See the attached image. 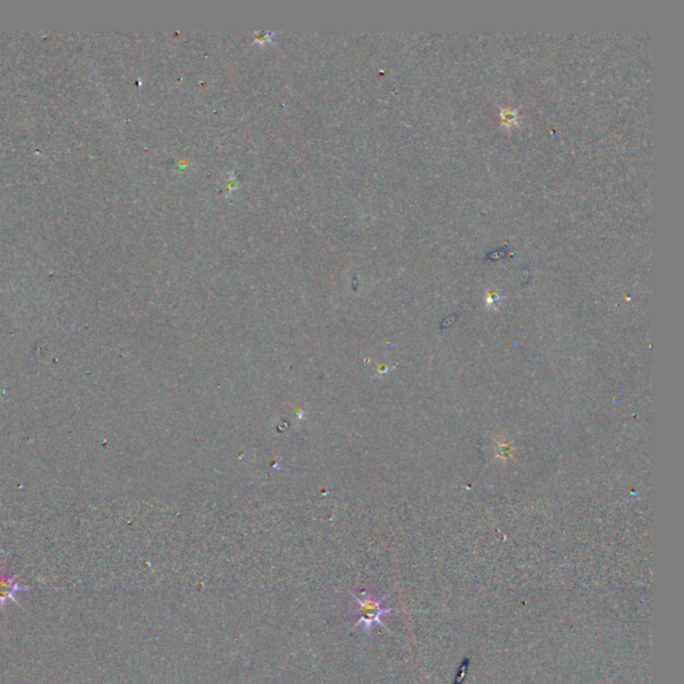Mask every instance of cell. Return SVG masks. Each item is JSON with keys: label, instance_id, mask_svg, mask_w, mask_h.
<instances>
[{"label": "cell", "instance_id": "obj_1", "mask_svg": "<svg viewBox=\"0 0 684 684\" xmlns=\"http://www.w3.org/2000/svg\"><path fill=\"white\" fill-rule=\"evenodd\" d=\"M357 608H356V623L353 628H361L363 632L369 636L374 626H381L384 628V618L389 613H392V609L384 608L382 603L385 602L384 598H374L369 592H361V594H352Z\"/></svg>", "mask_w": 684, "mask_h": 684}, {"label": "cell", "instance_id": "obj_2", "mask_svg": "<svg viewBox=\"0 0 684 684\" xmlns=\"http://www.w3.org/2000/svg\"><path fill=\"white\" fill-rule=\"evenodd\" d=\"M23 589L15 578H0V607H4L8 602H15L16 594Z\"/></svg>", "mask_w": 684, "mask_h": 684}, {"label": "cell", "instance_id": "obj_3", "mask_svg": "<svg viewBox=\"0 0 684 684\" xmlns=\"http://www.w3.org/2000/svg\"><path fill=\"white\" fill-rule=\"evenodd\" d=\"M516 121H517V111L516 110L504 108L501 111V122L504 126H506V127L516 126Z\"/></svg>", "mask_w": 684, "mask_h": 684}]
</instances>
